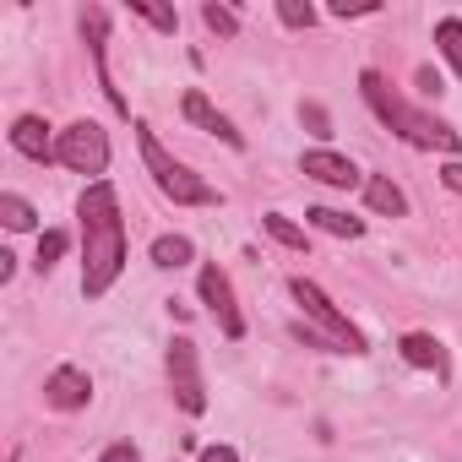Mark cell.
I'll return each instance as SVG.
<instances>
[{
	"label": "cell",
	"instance_id": "6da1fadb",
	"mask_svg": "<svg viewBox=\"0 0 462 462\" xmlns=\"http://www.w3.org/2000/svg\"><path fill=\"white\" fill-rule=\"evenodd\" d=\"M82 217V294L104 300L125 267V223H120V196L109 180H93L77 201Z\"/></svg>",
	"mask_w": 462,
	"mask_h": 462
},
{
	"label": "cell",
	"instance_id": "7a4b0ae2",
	"mask_svg": "<svg viewBox=\"0 0 462 462\" xmlns=\"http://www.w3.org/2000/svg\"><path fill=\"white\" fill-rule=\"evenodd\" d=\"M359 93H365V104L381 115V125H392L408 147H430V152H457V147H462V136H457L451 125H440L435 115L413 109L381 71H359Z\"/></svg>",
	"mask_w": 462,
	"mask_h": 462
},
{
	"label": "cell",
	"instance_id": "3957f363",
	"mask_svg": "<svg viewBox=\"0 0 462 462\" xmlns=\"http://www.w3.org/2000/svg\"><path fill=\"white\" fill-rule=\"evenodd\" d=\"M136 147H142V163H147L152 185H158L174 207H212V201H217V190H212L201 174H190L180 158H169V152H163V142H158L147 125H136Z\"/></svg>",
	"mask_w": 462,
	"mask_h": 462
},
{
	"label": "cell",
	"instance_id": "277c9868",
	"mask_svg": "<svg viewBox=\"0 0 462 462\" xmlns=\"http://www.w3.org/2000/svg\"><path fill=\"white\" fill-rule=\"evenodd\" d=\"M289 294L305 305V316L316 321V332H321L337 354H365V332H359V327H354V321H348V316H343V310L316 289V283H310V278H294V283H289Z\"/></svg>",
	"mask_w": 462,
	"mask_h": 462
},
{
	"label": "cell",
	"instance_id": "5b68a950",
	"mask_svg": "<svg viewBox=\"0 0 462 462\" xmlns=\"http://www.w3.org/2000/svg\"><path fill=\"white\" fill-rule=\"evenodd\" d=\"M55 163H66L71 174H104L109 169V131L98 120H77L55 136Z\"/></svg>",
	"mask_w": 462,
	"mask_h": 462
},
{
	"label": "cell",
	"instance_id": "8992f818",
	"mask_svg": "<svg viewBox=\"0 0 462 462\" xmlns=\"http://www.w3.org/2000/svg\"><path fill=\"white\" fill-rule=\"evenodd\" d=\"M196 289H201V305L212 310L217 332H223L228 343H240V337H245V316H240V305H235V283H228V273L207 262L201 278H196Z\"/></svg>",
	"mask_w": 462,
	"mask_h": 462
},
{
	"label": "cell",
	"instance_id": "52a82bcc",
	"mask_svg": "<svg viewBox=\"0 0 462 462\" xmlns=\"http://www.w3.org/2000/svg\"><path fill=\"white\" fill-rule=\"evenodd\" d=\"M169 386H174V402L185 413H201L207 408V386H201V365H196V343L190 337H174L169 343Z\"/></svg>",
	"mask_w": 462,
	"mask_h": 462
},
{
	"label": "cell",
	"instance_id": "ba28073f",
	"mask_svg": "<svg viewBox=\"0 0 462 462\" xmlns=\"http://www.w3.org/2000/svg\"><path fill=\"white\" fill-rule=\"evenodd\" d=\"M88 397H93V375L77 370V365H60V370L44 381V402H50L55 413H77V408H88Z\"/></svg>",
	"mask_w": 462,
	"mask_h": 462
},
{
	"label": "cell",
	"instance_id": "9c48e42d",
	"mask_svg": "<svg viewBox=\"0 0 462 462\" xmlns=\"http://www.w3.org/2000/svg\"><path fill=\"white\" fill-rule=\"evenodd\" d=\"M300 169H305L310 180L332 185V190H348V185H359V169H354V158H343V152H332V147H310V152L300 158Z\"/></svg>",
	"mask_w": 462,
	"mask_h": 462
},
{
	"label": "cell",
	"instance_id": "30bf717a",
	"mask_svg": "<svg viewBox=\"0 0 462 462\" xmlns=\"http://www.w3.org/2000/svg\"><path fill=\"white\" fill-rule=\"evenodd\" d=\"M12 147H17L23 158H33V163H50V158H55L50 120H39V115H17V125H12Z\"/></svg>",
	"mask_w": 462,
	"mask_h": 462
},
{
	"label": "cell",
	"instance_id": "8fae6325",
	"mask_svg": "<svg viewBox=\"0 0 462 462\" xmlns=\"http://www.w3.org/2000/svg\"><path fill=\"white\" fill-rule=\"evenodd\" d=\"M185 120H190V125H201V131H212V136H217V142H228V147H245V136L235 131V120L217 115V109L207 104V93H185Z\"/></svg>",
	"mask_w": 462,
	"mask_h": 462
},
{
	"label": "cell",
	"instance_id": "7c38bea8",
	"mask_svg": "<svg viewBox=\"0 0 462 462\" xmlns=\"http://www.w3.org/2000/svg\"><path fill=\"white\" fill-rule=\"evenodd\" d=\"M397 348H402V359H408L413 370H435V375L446 370V348H440V343H435L430 332H408V337H402Z\"/></svg>",
	"mask_w": 462,
	"mask_h": 462
},
{
	"label": "cell",
	"instance_id": "4fadbf2b",
	"mask_svg": "<svg viewBox=\"0 0 462 462\" xmlns=\"http://www.w3.org/2000/svg\"><path fill=\"white\" fill-rule=\"evenodd\" d=\"M305 223H310V228H321V235H332V240H359V235H365V223H359V217L332 212V207H310V212H305Z\"/></svg>",
	"mask_w": 462,
	"mask_h": 462
},
{
	"label": "cell",
	"instance_id": "5bb4252c",
	"mask_svg": "<svg viewBox=\"0 0 462 462\" xmlns=\"http://www.w3.org/2000/svg\"><path fill=\"white\" fill-rule=\"evenodd\" d=\"M365 201H370L375 212H386V217H402V212H408V196H402L386 174H370V180H365Z\"/></svg>",
	"mask_w": 462,
	"mask_h": 462
},
{
	"label": "cell",
	"instance_id": "9a60e30c",
	"mask_svg": "<svg viewBox=\"0 0 462 462\" xmlns=\"http://www.w3.org/2000/svg\"><path fill=\"white\" fill-rule=\"evenodd\" d=\"M190 256H196V245H190L185 235H163V240H152V267H163V273H169V267H185Z\"/></svg>",
	"mask_w": 462,
	"mask_h": 462
},
{
	"label": "cell",
	"instance_id": "2e32d148",
	"mask_svg": "<svg viewBox=\"0 0 462 462\" xmlns=\"http://www.w3.org/2000/svg\"><path fill=\"white\" fill-rule=\"evenodd\" d=\"M262 228H267V235H273L278 245H289V251H305V228H300L294 217H283V212H267V217H262Z\"/></svg>",
	"mask_w": 462,
	"mask_h": 462
},
{
	"label": "cell",
	"instance_id": "e0dca14e",
	"mask_svg": "<svg viewBox=\"0 0 462 462\" xmlns=\"http://www.w3.org/2000/svg\"><path fill=\"white\" fill-rule=\"evenodd\" d=\"M435 44H440V55L451 60V71L462 77V23H457V17H446V23H435Z\"/></svg>",
	"mask_w": 462,
	"mask_h": 462
},
{
	"label": "cell",
	"instance_id": "ac0fdd59",
	"mask_svg": "<svg viewBox=\"0 0 462 462\" xmlns=\"http://www.w3.org/2000/svg\"><path fill=\"white\" fill-rule=\"evenodd\" d=\"M33 207L17 196V190H6V196H0V223H6V228H17V235H23V228H33Z\"/></svg>",
	"mask_w": 462,
	"mask_h": 462
},
{
	"label": "cell",
	"instance_id": "d6986e66",
	"mask_svg": "<svg viewBox=\"0 0 462 462\" xmlns=\"http://www.w3.org/2000/svg\"><path fill=\"white\" fill-rule=\"evenodd\" d=\"M201 23H207L217 39H235V33H240V17L228 12V6H217V0H207V6H201Z\"/></svg>",
	"mask_w": 462,
	"mask_h": 462
},
{
	"label": "cell",
	"instance_id": "ffe728a7",
	"mask_svg": "<svg viewBox=\"0 0 462 462\" xmlns=\"http://www.w3.org/2000/svg\"><path fill=\"white\" fill-rule=\"evenodd\" d=\"M131 17H142V23H152L158 33H174V28H180V17H174L169 6H152V0H131Z\"/></svg>",
	"mask_w": 462,
	"mask_h": 462
},
{
	"label": "cell",
	"instance_id": "44dd1931",
	"mask_svg": "<svg viewBox=\"0 0 462 462\" xmlns=\"http://www.w3.org/2000/svg\"><path fill=\"white\" fill-rule=\"evenodd\" d=\"M278 17L289 28H316V6H310V0H278Z\"/></svg>",
	"mask_w": 462,
	"mask_h": 462
},
{
	"label": "cell",
	"instance_id": "7402d4cb",
	"mask_svg": "<svg viewBox=\"0 0 462 462\" xmlns=\"http://www.w3.org/2000/svg\"><path fill=\"white\" fill-rule=\"evenodd\" d=\"M60 256H66V235H60V228H50V235L39 240V262H33V267H39V273H50Z\"/></svg>",
	"mask_w": 462,
	"mask_h": 462
},
{
	"label": "cell",
	"instance_id": "603a6c76",
	"mask_svg": "<svg viewBox=\"0 0 462 462\" xmlns=\"http://www.w3.org/2000/svg\"><path fill=\"white\" fill-rule=\"evenodd\" d=\"M300 120L310 125V136H332V120H327V109H321V104H305V109H300Z\"/></svg>",
	"mask_w": 462,
	"mask_h": 462
},
{
	"label": "cell",
	"instance_id": "cb8c5ba5",
	"mask_svg": "<svg viewBox=\"0 0 462 462\" xmlns=\"http://www.w3.org/2000/svg\"><path fill=\"white\" fill-rule=\"evenodd\" d=\"M98 462H142V451H136L131 440H115V446H109V451H104Z\"/></svg>",
	"mask_w": 462,
	"mask_h": 462
},
{
	"label": "cell",
	"instance_id": "d4e9b609",
	"mask_svg": "<svg viewBox=\"0 0 462 462\" xmlns=\"http://www.w3.org/2000/svg\"><path fill=\"white\" fill-rule=\"evenodd\" d=\"M332 12H337V17H370V12H375V0H359V6H348V0H337Z\"/></svg>",
	"mask_w": 462,
	"mask_h": 462
},
{
	"label": "cell",
	"instance_id": "484cf974",
	"mask_svg": "<svg viewBox=\"0 0 462 462\" xmlns=\"http://www.w3.org/2000/svg\"><path fill=\"white\" fill-rule=\"evenodd\" d=\"M201 462H240V451H235V446H207Z\"/></svg>",
	"mask_w": 462,
	"mask_h": 462
},
{
	"label": "cell",
	"instance_id": "4316f807",
	"mask_svg": "<svg viewBox=\"0 0 462 462\" xmlns=\"http://www.w3.org/2000/svg\"><path fill=\"white\" fill-rule=\"evenodd\" d=\"M440 180H446V190H457V196H462V163H457V158L440 169Z\"/></svg>",
	"mask_w": 462,
	"mask_h": 462
},
{
	"label": "cell",
	"instance_id": "83f0119b",
	"mask_svg": "<svg viewBox=\"0 0 462 462\" xmlns=\"http://www.w3.org/2000/svg\"><path fill=\"white\" fill-rule=\"evenodd\" d=\"M419 88H424V93H430V98H435V93H440V77H435V66H419Z\"/></svg>",
	"mask_w": 462,
	"mask_h": 462
}]
</instances>
